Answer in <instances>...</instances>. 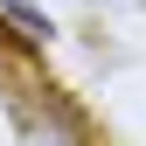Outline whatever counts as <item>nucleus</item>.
<instances>
[{"mask_svg":"<svg viewBox=\"0 0 146 146\" xmlns=\"http://www.w3.org/2000/svg\"><path fill=\"white\" fill-rule=\"evenodd\" d=\"M0 14L21 28V42H49V35H56V28H49V14L35 7V0H0Z\"/></svg>","mask_w":146,"mask_h":146,"instance_id":"obj_1","label":"nucleus"}]
</instances>
